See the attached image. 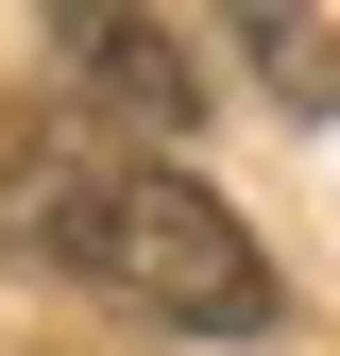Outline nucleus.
<instances>
[{"label": "nucleus", "mask_w": 340, "mask_h": 356, "mask_svg": "<svg viewBox=\"0 0 340 356\" xmlns=\"http://www.w3.org/2000/svg\"><path fill=\"white\" fill-rule=\"evenodd\" d=\"M0 238L119 289V305H153V323H187V339H272V305H289L272 254L204 204V170H153V153H17Z\"/></svg>", "instance_id": "obj_1"}, {"label": "nucleus", "mask_w": 340, "mask_h": 356, "mask_svg": "<svg viewBox=\"0 0 340 356\" xmlns=\"http://www.w3.org/2000/svg\"><path fill=\"white\" fill-rule=\"evenodd\" d=\"M52 34H68V85H85V102L153 119V136H187V119H204V68H187V34H170V17L85 0V17H52Z\"/></svg>", "instance_id": "obj_2"}, {"label": "nucleus", "mask_w": 340, "mask_h": 356, "mask_svg": "<svg viewBox=\"0 0 340 356\" xmlns=\"http://www.w3.org/2000/svg\"><path fill=\"white\" fill-rule=\"evenodd\" d=\"M238 34H255V85H272V102H307V119L340 102V34L323 17H238Z\"/></svg>", "instance_id": "obj_3"}]
</instances>
